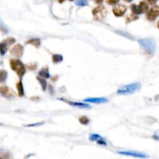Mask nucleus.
<instances>
[{
    "mask_svg": "<svg viewBox=\"0 0 159 159\" xmlns=\"http://www.w3.org/2000/svg\"><path fill=\"white\" fill-rule=\"evenodd\" d=\"M69 1H74V0H69Z\"/></svg>",
    "mask_w": 159,
    "mask_h": 159,
    "instance_id": "nucleus-33",
    "label": "nucleus"
},
{
    "mask_svg": "<svg viewBox=\"0 0 159 159\" xmlns=\"http://www.w3.org/2000/svg\"><path fill=\"white\" fill-rule=\"evenodd\" d=\"M0 30L5 33H7L8 32H9V29H8V27L5 26V23L3 22V21H2L1 19H0Z\"/></svg>",
    "mask_w": 159,
    "mask_h": 159,
    "instance_id": "nucleus-24",
    "label": "nucleus"
},
{
    "mask_svg": "<svg viewBox=\"0 0 159 159\" xmlns=\"http://www.w3.org/2000/svg\"><path fill=\"white\" fill-rule=\"evenodd\" d=\"M79 122L81 124L86 125L89 123V119H88L87 116H81V117L79 118Z\"/></svg>",
    "mask_w": 159,
    "mask_h": 159,
    "instance_id": "nucleus-25",
    "label": "nucleus"
},
{
    "mask_svg": "<svg viewBox=\"0 0 159 159\" xmlns=\"http://www.w3.org/2000/svg\"><path fill=\"white\" fill-rule=\"evenodd\" d=\"M139 44L140 45V47L145 50L147 53L149 54H153L155 51V41L151 38H143L140 39L138 40Z\"/></svg>",
    "mask_w": 159,
    "mask_h": 159,
    "instance_id": "nucleus-2",
    "label": "nucleus"
},
{
    "mask_svg": "<svg viewBox=\"0 0 159 159\" xmlns=\"http://www.w3.org/2000/svg\"><path fill=\"white\" fill-rule=\"evenodd\" d=\"M16 88H17L18 94H19V96H23V95H24V88H23L22 81H19V82L16 84Z\"/></svg>",
    "mask_w": 159,
    "mask_h": 159,
    "instance_id": "nucleus-16",
    "label": "nucleus"
},
{
    "mask_svg": "<svg viewBox=\"0 0 159 159\" xmlns=\"http://www.w3.org/2000/svg\"><path fill=\"white\" fill-rule=\"evenodd\" d=\"M140 83H132L129 85H123L118 88L117 93L119 95H129V94L134 93L136 92H138L140 89Z\"/></svg>",
    "mask_w": 159,
    "mask_h": 159,
    "instance_id": "nucleus-1",
    "label": "nucleus"
},
{
    "mask_svg": "<svg viewBox=\"0 0 159 159\" xmlns=\"http://www.w3.org/2000/svg\"><path fill=\"white\" fill-rule=\"evenodd\" d=\"M118 154H123L126 156H132L134 157H140V158H147L148 156L146 154H143L141 152H137V151H133V150H126V151H118Z\"/></svg>",
    "mask_w": 159,
    "mask_h": 159,
    "instance_id": "nucleus-6",
    "label": "nucleus"
},
{
    "mask_svg": "<svg viewBox=\"0 0 159 159\" xmlns=\"http://www.w3.org/2000/svg\"><path fill=\"white\" fill-rule=\"evenodd\" d=\"M64 102H66L67 103H68L69 105H73V106H77L78 108H85V109H90L91 106H90L88 104H85L82 103V102H71V101H66V100H63Z\"/></svg>",
    "mask_w": 159,
    "mask_h": 159,
    "instance_id": "nucleus-12",
    "label": "nucleus"
},
{
    "mask_svg": "<svg viewBox=\"0 0 159 159\" xmlns=\"http://www.w3.org/2000/svg\"><path fill=\"white\" fill-rule=\"evenodd\" d=\"M9 43H7L5 40H3V41L0 43V54H1V55H5L7 50H8V46H9Z\"/></svg>",
    "mask_w": 159,
    "mask_h": 159,
    "instance_id": "nucleus-13",
    "label": "nucleus"
},
{
    "mask_svg": "<svg viewBox=\"0 0 159 159\" xmlns=\"http://www.w3.org/2000/svg\"><path fill=\"white\" fill-rule=\"evenodd\" d=\"M92 15L94 18L97 20H102L105 17L106 15V10L105 7L102 5H99L92 10Z\"/></svg>",
    "mask_w": 159,
    "mask_h": 159,
    "instance_id": "nucleus-4",
    "label": "nucleus"
},
{
    "mask_svg": "<svg viewBox=\"0 0 159 159\" xmlns=\"http://www.w3.org/2000/svg\"><path fill=\"white\" fill-rule=\"evenodd\" d=\"M64 2V0H58L59 3H62V2Z\"/></svg>",
    "mask_w": 159,
    "mask_h": 159,
    "instance_id": "nucleus-30",
    "label": "nucleus"
},
{
    "mask_svg": "<svg viewBox=\"0 0 159 159\" xmlns=\"http://www.w3.org/2000/svg\"><path fill=\"white\" fill-rule=\"evenodd\" d=\"M93 1L97 4H101L102 2H103V0H93Z\"/></svg>",
    "mask_w": 159,
    "mask_h": 159,
    "instance_id": "nucleus-29",
    "label": "nucleus"
},
{
    "mask_svg": "<svg viewBox=\"0 0 159 159\" xmlns=\"http://www.w3.org/2000/svg\"><path fill=\"white\" fill-rule=\"evenodd\" d=\"M43 123V122H40V123H34V124H29V125H26V126H40V125H42Z\"/></svg>",
    "mask_w": 159,
    "mask_h": 159,
    "instance_id": "nucleus-27",
    "label": "nucleus"
},
{
    "mask_svg": "<svg viewBox=\"0 0 159 159\" xmlns=\"http://www.w3.org/2000/svg\"><path fill=\"white\" fill-rule=\"evenodd\" d=\"M124 1H126V2H132L133 0H124Z\"/></svg>",
    "mask_w": 159,
    "mask_h": 159,
    "instance_id": "nucleus-31",
    "label": "nucleus"
},
{
    "mask_svg": "<svg viewBox=\"0 0 159 159\" xmlns=\"http://www.w3.org/2000/svg\"><path fill=\"white\" fill-rule=\"evenodd\" d=\"M0 125H2V124H0Z\"/></svg>",
    "mask_w": 159,
    "mask_h": 159,
    "instance_id": "nucleus-34",
    "label": "nucleus"
},
{
    "mask_svg": "<svg viewBox=\"0 0 159 159\" xmlns=\"http://www.w3.org/2000/svg\"><path fill=\"white\" fill-rule=\"evenodd\" d=\"M39 75H40V77L43 78H50V73H49L48 68H47V67L42 68V69L39 71Z\"/></svg>",
    "mask_w": 159,
    "mask_h": 159,
    "instance_id": "nucleus-14",
    "label": "nucleus"
},
{
    "mask_svg": "<svg viewBox=\"0 0 159 159\" xmlns=\"http://www.w3.org/2000/svg\"><path fill=\"white\" fill-rule=\"evenodd\" d=\"M109 5H116L119 2V0H105Z\"/></svg>",
    "mask_w": 159,
    "mask_h": 159,
    "instance_id": "nucleus-26",
    "label": "nucleus"
},
{
    "mask_svg": "<svg viewBox=\"0 0 159 159\" xmlns=\"http://www.w3.org/2000/svg\"><path fill=\"white\" fill-rule=\"evenodd\" d=\"M138 19V17H137L135 14H131V15H129V16H127L126 17V22H127V23H129V22H133V21L136 20V19Z\"/></svg>",
    "mask_w": 159,
    "mask_h": 159,
    "instance_id": "nucleus-22",
    "label": "nucleus"
},
{
    "mask_svg": "<svg viewBox=\"0 0 159 159\" xmlns=\"http://www.w3.org/2000/svg\"><path fill=\"white\" fill-rule=\"evenodd\" d=\"M147 2H148L149 4H151V5H154V4H155L156 1L157 0H147Z\"/></svg>",
    "mask_w": 159,
    "mask_h": 159,
    "instance_id": "nucleus-28",
    "label": "nucleus"
},
{
    "mask_svg": "<svg viewBox=\"0 0 159 159\" xmlns=\"http://www.w3.org/2000/svg\"><path fill=\"white\" fill-rule=\"evenodd\" d=\"M0 94L5 97H11L13 95V92L9 89V87L5 86V85H2L0 87Z\"/></svg>",
    "mask_w": 159,
    "mask_h": 159,
    "instance_id": "nucleus-11",
    "label": "nucleus"
},
{
    "mask_svg": "<svg viewBox=\"0 0 159 159\" xmlns=\"http://www.w3.org/2000/svg\"><path fill=\"white\" fill-rule=\"evenodd\" d=\"M36 79L38 80L39 82L40 83V85H41V87H42V89H43V91H45L46 88H47V81H46V79L43 78H41V77H37Z\"/></svg>",
    "mask_w": 159,
    "mask_h": 159,
    "instance_id": "nucleus-20",
    "label": "nucleus"
},
{
    "mask_svg": "<svg viewBox=\"0 0 159 159\" xmlns=\"http://www.w3.org/2000/svg\"><path fill=\"white\" fill-rule=\"evenodd\" d=\"M88 139H89L90 141H95L97 143L100 144V145L106 146V141H105V140L99 134H96V133H90Z\"/></svg>",
    "mask_w": 159,
    "mask_h": 159,
    "instance_id": "nucleus-8",
    "label": "nucleus"
},
{
    "mask_svg": "<svg viewBox=\"0 0 159 159\" xmlns=\"http://www.w3.org/2000/svg\"><path fill=\"white\" fill-rule=\"evenodd\" d=\"M159 16V6L157 5H154L153 6L150 10L147 11V15H146V17L148 20L153 21Z\"/></svg>",
    "mask_w": 159,
    "mask_h": 159,
    "instance_id": "nucleus-5",
    "label": "nucleus"
},
{
    "mask_svg": "<svg viewBox=\"0 0 159 159\" xmlns=\"http://www.w3.org/2000/svg\"><path fill=\"white\" fill-rule=\"evenodd\" d=\"M22 53H23V47H22V45L20 44H16V46H14L10 50L11 54L18 57H21V56L22 55Z\"/></svg>",
    "mask_w": 159,
    "mask_h": 159,
    "instance_id": "nucleus-9",
    "label": "nucleus"
},
{
    "mask_svg": "<svg viewBox=\"0 0 159 159\" xmlns=\"http://www.w3.org/2000/svg\"><path fill=\"white\" fill-rule=\"evenodd\" d=\"M7 71L5 70H0V83L5 82L7 78Z\"/></svg>",
    "mask_w": 159,
    "mask_h": 159,
    "instance_id": "nucleus-19",
    "label": "nucleus"
},
{
    "mask_svg": "<svg viewBox=\"0 0 159 159\" xmlns=\"http://www.w3.org/2000/svg\"><path fill=\"white\" fill-rule=\"evenodd\" d=\"M10 67L17 74L19 78H22L26 73V68H25L24 64L21 62L20 60L18 59H12L10 60Z\"/></svg>",
    "mask_w": 159,
    "mask_h": 159,
    "instance_id": "nucleus-3",
    "label": "nucleus"
},
{
    "mask_svg": "<svg viewBox=\"0 0 159 159\" xmlns=\"http://www.w3.org/2000/svg\"><path fill=\"white\" fill-rule=\"evenodd\" d=\"M52 60H53V62L55 63V64L61 62L63 60L62 55H60V54H54V55L52 56Z\"/></svg>",
    "mask_w": 159,
    "mask_h": 159,
    "instance_id": "nucleus-21",
    "label": "nucleus"
},
{
    "mask_svg": "<svg viewBox=\"0 0 159 159\" xmlns=\"http://www.w3.org/2000/svg\"><path fill=\"white\" fill-rule=\"evenodd\" d=\"M126 9L127 8L124 5H121V4L115 5L113 6V8H112V12H113L115 16H117V17H119V16H122L124 15V13L126 11Z\"/></svg>",
    "mask_w": 159,
    "mask_h": 159,
    "instance_id": "nucleus-7",
    "label": "nucleus"
},
{
    "mask_svg": "<svg viewBox=\"0 0 159 159\" xmlns=\"http://www.w3.org/2000/svg\"><path fill=\"white\" fill-rule=\"evenodd\" d=\"M75 5L78 6H85L88 5V0H76Z\"/></svg>",
    "mask_w": 159,
    "mask_h": 159,
    "instance_id": "nucleus-23",
    "label": "nucleus"
},
{
    "mask_svg": "<svg viewBox=\"0 0 159 159\" xmlns=\"http://www.w3.org/2000/svg\"><path fill=\"white\" fill-rule=\"evenodd\" d=\"M0 159H2V158H0Z\"/></svg>",
    "mask_w": 159,
    "mask_h": 159,
    "instance_id": "nucleus-35",
    "label": "nucleus"
},
{
    "mask_svg": "<svg viewBox=\"0 0 159 159\" xmlns=\"http://www.w3.org/2000/svg\"><path fill=\"white\" fill-rule=\"evenodd\" d=\"M157 26H158V28H159V21H158V22H157Z\"/></svg>",
    "mask_w": 159,
    "mask_h": 159,
    "instance_id": "nucleus-32",
    "label": "nucleus"
},
{
    "mask_svg": "<svg viewBox=\"0 0 159 159\" xmlns=\"http://www.w3.org/2000/svg\"><path fill=\"white\" fill-rule=\"evenodd\" d=\"M130 9H131L132 12H133V14H135V15H140V14L143 13L141 9H140V6H139V5L133 4V5H131V6H130Z\"/></svg>",
    "mask_w": 159,
    "mask_h": 159,
    "instance_id": "nucleus-15",
    "label": "nucleus"
},
{
    "mask_svg": "<svg viewBox=\"0 0 159 159\" xmlns=\"http://www.w3.org/2000/svg\"><path fill=\"white\" fill-rule=\"evenodd\" d=\"M26 43H29V44L33 45L35 47L38 48V47H40V40H39V39L34 38V39H32V40H29V41H27V42H26Z\"/></svg>",
    "mask_w": 159,
    "mask_h": 159,
    "instance_id": "nucleus-18",
    "label": "nucleus"
},
{
    "mask_svg": "<svg viewBox=\"0 0 159 159\" xmlns=\"http://www.w3.org/2000/svg\"><path fill=\"white\" fill-rule=\"evenodd\" d=\"M139 6H140L143 13V12H147V11L149 10V5L146 2H140V4H139Z\"/></svg>",
    "mask_w": 159,
    "mask_h": 159,
    "instance_id": "nucleus-17",
    "label": "nucleus"
},
{
    "mask_svg": "<svg viewBox=\"0 0 159 159\" xmlns=\"http://www.w3.org/2000/svg\"><path fill=\"white\" fill-rule=\"evenodd\" d=\"M108 99L106 98H103V97H99V98H88V99H85V102H90V103H105L108 102Z\"/></svg>",
    "mask_w": 159,
    "mask_h": 159,
    "instance_id": "nucleus-10",
    "label": "nucleus"
}]
</instances>
